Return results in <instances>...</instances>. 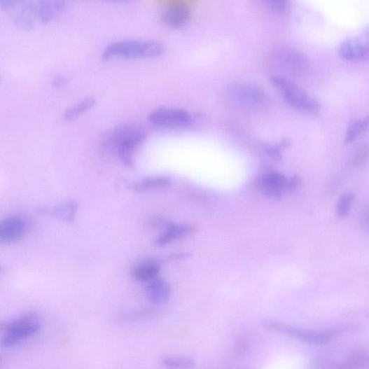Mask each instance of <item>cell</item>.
I'll list each match as a JSON object with an SVG mask.
<instances>
[{
    "mask_svg": "<svg viewBox=\"0 0 369 369\" xmlns=\"http://www.w3.org/2000/svg\"><path fill=\"white\" fill-rule=\"evenodd\" d=\"M78 204L75 202H67L52 211H49L53 216L67 221L71 223L75 219L78 210Z\"/></svg>",
    "mask_w": 369,
    "mask_h": 369,
    "instance_id": "20",
    "label": "cell"
},
{
    "mask_svg": "<svg viewBox=\"0 0 369 369\" xmlns=\"http://www.w3.org/2000/svg\"><path fill=\"white\" fill-rule=\"evenodd\" d=\"M301 183V178L298 176L288 178L279 174L270 173L260 178L258 186L270 198L280 199L284 191L296 190Z\"/></svg>",
    "mask_w": 369,
    "mask_h": 369,
    "instance_id": "7",
    "label": "cell"
},
{
    "mask_svg": "<svg viewBox=\"0 0 369 369\" xmlns=\"http://www.w3.org/2000/svg\"><path fill=\"white\" fill-rule=\"evenodd\" d=\"M67 84V80L64 77H58L57 78L53 83V85L56 88H63L64 85Z\"/></svg>",
    "mask_w": 369,
    "mask_h": 369,
    "instance_id": "28",
    "label": "cell"
},
{
    "mask_svg": "<svg viewBox=\"0 0 369 369\" xmlns=\"http://www.w3.org/2000/svg\"><path fill=\"white\" fill-rule=\"evenodd\" d=\"M361 226L363 230L369 232V211L363 215L361 218Z\"/></svg>",
    "mask_w": 369,
    "mask_h": 369,
    "instance_id": "27",
    "label": "cell"
},
{
    "mask_svg": "<svg viewBox=\"0 0 369 369\" xmlns=\"http://www.w3.org/2000/svg\"><path fill=\"white\" fill-rule=\"evenodd\" d=\"M338 54L342 60L349 62L369 61V28L344 41L338 49Z\"/></svg>",
    "mask_w": 369,
    "mask_h": 369,
    "instance_id": "9",
    "label": "cell"
},
{
    "mask_svg": "<svg viewBox=\"0 0 369 369\" xmlns=\"http://www.w3.org/2000/svg\"><path fill=\"white\" fill-rule=\"evenodd\" d=\"M355 198L356 196L353 193H344L340 197L336 208L338 216L345 217L349 214L355 202Z\"/></svg>",
    "mask_w": 369,
    "mask_h": 369,
    "instance_id": "21",
    "label": "cell"
},
{
    "mask_svg": "<svg viewBox=\"0 0 369 369\" xmlns=\"http://www.w3.org/2000/svg\"><path fill=\"white\" fill-rule=\"evenodd\" d=\"M274 60L280 68L292 73H300L308 67L306 57L292 48H284L277 52Z\"/></svg>",
    "mask_w": 369,
    "mask_h": 369,
    "instance_id": "11",
    "label": "cell"
},
{
    "mask_svg": "<svg viewBox=\"0 0 369 369\" xmlns=\"http://www.w3.org/2000/svg\"><path fill=\"white\" fill-rule=\"evenodd\" d=\"M165 53V46L153 40L126 39L108 45L102 53V60H144L161 57Z\"/></svg>",
    "mask_w": 369,
    "mask_h": 369,
    "instance_id": "1",
    "label": "cell"
},
{
    "mask_svg": "<svg viewBox=\"0 0 369 369\" xmlns=\"http://www.w3.org/2000/svg\"><path fill=\"white\" fill-rule=\"evenodd\" d=\"M369 158V145L364 144L354 154L350 161L352 167H357L363 165Z\"/></svg>",
    "mask_w": 369,
    "mask_h": 369,
    "instance_id": "24",
    "label": "cell"
},
{
    "mask_svg": "<svg viewBox=\"0 0 369 369\" xmlns=\"http://www.w3.org/2000/svg\"><path fill=\"white\" fill-rule=\"evenodd\" d=\"M272 82L292 108L309 113H316L321 110L319 102L294 82L281 76L274 77Z\"/></svg>",
    "mask_w": 369,
    "mask_h": 369,
    "instance_id": "5",
    "label": "cell"
},
{
    "mask_svg": "<svg viewBox=\"0 0 369 369\" xmlns=\"http://www.w3.org/2000/svg\"><path fill=\"white\" fill-rule=\"evenodd\" d=\"M264 325L267 328L285 333L295 338L313 344V345H325V344L330 342L336 334L335 331L332 330H312L294 328L274 321H266Z\"/></svg>",
    "mask_w": 369,
    "mask_h": 369,
    "instance_id": "8",
    "label": "cell"
},
{
    "mask_svg": "<svg viewBox=\"0 0 369 369\" xmlns=\"http://www.w3.org/2000/svg\"><path fill=\"white\" fill-rule=\"evenodd\" d=\"M232 99L248 110H258L267 102L266 94L260 86L252 83H237L229 90Z\"/></svg>",
    "mask_w": 369,
    "mask_h": 369,
    "instance_id": "6",
    "label": "cell"
},
{
    "mask_svg": "<svg viewBox=\"0 0 369 369\" xmlns=\"http://www.w3.org/2000/svg\"><path fill=\"white\" fill-rule=\"evenodd\" d=\"M265 6L278 15L286 14L290 8L289 0H263Z\"/></svg>",
    "mask_w": 369,
    "mask_h": 369,
    "instance_id": "22",
    "label": "cell"
},
{
    "mask_svg": "<svg viewBox=\"0 0 369 369\" xmlns=\"http://www.w3.org/2000/svg\"><path fill=\"white\" fill-rule=\"evenodd\" d=\"M95 102L93 97L85 98L82 102L68 109L64 113V118L67 120L77 118L92 109L95 106Z\"/></svg>",
    "mask_w": 369,
    "mask_h": 369,
    "instance_id": "19",
    "label": "cell"
},
{
    "mask_svg": "<svg viewBox=\"0 0 369 369\" xmlns=\"http://www.w3.org/2000/svg\"><path fill=\"white\" fill-rule=\"evenodd\" d=\"M190 17V8L183 3H174L167 6L161 14V19L166 26L175 29L186 26Z\"/></svg>",
    "mask_w": 369,
    "mask_h": 369,
    "instance_id": "12",
    "label": "cell"
},
{
    "mask_svg": "<svg viewBox=\"0 0 369 369\" xmlns=\"http://www.w3.org/2000/svg\"><path fill=\"white\" fill-rule=\"evenodd\" d=\"M146 297L153 304L160 305L167 301L170 295V286L164 279L155 278L147 282Z\"/></svg>",
    "mask_w": 369,
    "mask_h": 369,
    "instance_id": "14",
    "label": "cell"
},
{
    "mask_svg": "<svg viewBox=\"0 0 369 369\" xmlns=\"http://www.w3.org/2000/svg\"><path fill=\"white\" fill-rule=\"evenodd\" d=\"M160 272V266L156 260H145L134 267L132 277L139 282H149L157 278Z\"/></svg>",
    "mask_w": 369,
    "mask_h": 369,
    "instance_id": "15",
    "label": "cell"
},
{
    "mask_svg": "<svg viewBox=\"0 0 369 369\" xmlns=\"http://www.w3.org/2000/svg\"><path fill=\"white\" fill-rule=\"evenodd\" d=\"M369 128V114L363 119H356L351 121L345 135V143L354 142L364 134Z\"/></svg>",
    "mask_w": 369,
    "mask_h": 369,
    "instance_id": "17",
    "label": "cell"
},
{
    "mask_svg": "<svg viewBox=\"0 0 369 369\" xmlns=\"http://www.w3.org/2000/svg\"><path fill=\"white\" fill-rule=\"evenodd\" d=\"M26 232V223L21 218H6L0 224V242L4 244L17 242L24 237Z\"/></svg>",
    "mask_w": 369,
    "mask_h": 369,
    "instance_id": "13",
    "label": "cell"
},
{
    "mask_svg": "<svg viewBox=\"0 0 369 369\" xmlns=\"http://www.w3.org/2000/svg\"><path fill=\"white\" fill-rule=\"evenodd\" d=\"M41 328L39 317L35 312L24 314L2 326L4 335L1 345L11 348L36 334Z\"/></svg>",
    "mask_w": 369,
    "mask_h": 369,
    "instance_id": "4",
    "label": "cell"
},
{
    "mask_svg": "<svg viewBox=\"0 0 369 369\" xmlns=\"http://www.w3.org/2000/svg\"><path fill=\"white\" fill-rule=\"evenodd\" d=\"M169 184L170 181L166 178H147L134 183L133 189L137 192H144L150 190L162 188L168 186Z\"/></svg>",
    "mask_w": 369,
    "mask_h": 369,
    "instance_id": "18",
    "label": "cell"
},
{
    "mask_svg": "<svg viewBox=\"0 0 369 369\" xmlns=\"http://www.w3.org/2000/svg\"><path fill=\"white\" fill-rule=\"evenodd\" d=\"M149 120L155 125L166 128L182 127L190 120V115L179 109H160L152 112Z\"/></svg>",
    "mask_w": 369,
    "mask_h": 369,
    "instance_id": "10",
    "label": "cell"
},
{
    "mask_svg": "<svg viewBox=\"0 0 369 369\" xmlns=\"http://www.w3.org/2000/svg\"><path fill=\"white\" fill-rule=\"evenodd\" d=\"M144 137V133L136 127L116 128L105 137L103 141L104 149L108 153H116L123 163L132 167L134 154Z\"/></svg>",
    "mask_w": 369,
    "mask_h": 369,
    "instance_id": "2",
    "label": "cell"
},
{
    "mask_svg": "<svg viewBox=\"0 0 369 369\" xmlns=\"http://www.w3.org/2000/svg\"><path fill=\"white\" fill-rule=\"evenodd\" d=\"M346 364H349V367L369 364V354L363 352L356 353L349 358Z\"/></svg>",
    "mask_w": 369,
    "mask_h": 369,
    "instance_id": "25",
    "label": "cell"
},
{
    "mask_svg": "<svg viewBox=\"0 0 369 369\" xmlns=\"http://www.w3.org/2000/svg\"><path fill=\"white\" fill-rule=\"evenodd\" d=\"M105 1L112 2V3H128L134 1V0H105Z\"/></svg>",
    "mask_w": 369,
    "mask_h": 369,
    "instance_id": "29",
    "label": "cell"
},
{
    "mask_svg": "<svg viewBox=\"0 0 369 369\" xmlns=\"http://www.w3.org/2000/svg\"><path fill=\"white\" fill-rule=\"evenodd\" d=\"M193 231V228L189 225H169L167 230L158 237L155 244L158 247H162L172 242L185 237Z\"/></svg>",
    "mask_w": 369,
    "mask_h": 369,
    "instance_id": "16",
    "label": "cell"
},
{
    "mask_svg": "<svg viewBox=\"0 0 369 369\" xmlns=\"http://www.w3.org/2000/svg\"><path fill=\"white\" fill-rule=\"evenodd\" d=\"M64 11L65 4L60 0H39L17 14L15 24L20 29L30 31L37 24L53 22Z\"/></svg>",
    "mask_w": 369,
    "mask_h": 369,
    "instance_id": "3",
    "label": "cell"
},
{
    "mask_svg": "<svg viewBox=\"0 0 369 369\" xmlns=\"http://www.w3.org/2000/svg\"><path fill=\"white\" fill-rule=\"evenodd\" d=\"M163 364L169 368H189L193 365V361L182 356H169L163 360Z\"/></svg>",
    "mask_w": 369,
    "mask_h": 369,
    "instance_id": "23",
    "label": "cell"
},
{
    "mask_svg": "<svg viewBox=\"0 0 369 369\" xmlns=\"http://www.w3.org/2000/svg\"><path fill=\"white\" fill-rule=\"evenodd\" d=\"M23 1L24 0H0V6L3 10H9Z\"/></svg>",
    "mask_w": 369,
    "mask_h": 369,
    "instance_id": "26",
    "label": "cell"
}]
</instances>
